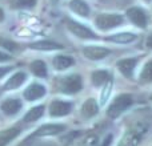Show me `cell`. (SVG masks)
I'll return each instance as SVG.
<instances>
[{
  "label": "cell",
  "mask_w": 152,
  "mask_h": 146,
  "mask_svg": "<svg viewBox=\"0 0 152 146\" xmlns=\"http://www.w3.org/2000/svg\"><path fill=\"white\" fill-rule=\"evenodd\" d=\"M150 132V125L148 122H136L124 133V136L121 137L120 142L118 146H139L142 144V141L144 139V137L147 136V133Z\"/></svg>",
  "instance_id": "1"
},
{
  "label": "cell",
  "mask_w": 152,
  "mask_h": 146,
  "mask_svg": "<svg viewBox=\"0 0 152 146\" xmlns=\"http://www.w3.org/2000/svg\"><path fill=\"white\" fill-rule=\"evenodd\" d=\"M134 102V98H132L131 94L128 93H124V94H120L112 102L111 105L108 106L107 109V116L110 118H116L121 114L123 112H126L129 106L132 105Z\"/></svg>",
  "instance_id": "2"
},
{
  "label": "cell",
  "mask_w": 152,
  "mask_h": 146,
  "mask_svg": "<svg viewBox=\"0 0 152 146\" xmlns=\"http://www.w3.org/2000/svg\"><path fill=\"white\" fill-rule=\"evenodd\" d=\"M124 21V17L118 13H103L99 15L95 20L97 28L103 29V31H108V29L116 28V27L121 25Z\"/></svg>",
  "instance_id": "3"
},
{
  "label": "cell",
  "mask_w": 152,
  "mask_h": 146,
  "mask_svg": "<svg viewBox=\"0 0 152 146\" xmlns=\"http://www.w3.org/2000/svg\"><path fill=\"white\" fill-rule=\"evenodd\" d=\"M83 88V81H81V77L79 74H69L63 77L60 81H59V89L60 92L67 94H74L77 93L79 90H81Z\"/></svg>",
  "instance_id": "4"
},
{
  "label": "cell",
  "mask_w": 152,
  "mask_h": 146,
  "mask_svg": "<svg viewBox=\"0 0 152 146\" xmlns=\"http://www.w3.org/2000/svg\"><path fill=\"white\" fill-rule=\"evenodd\" d=\"M67 27H68V29L76 37H80V39H97V36L95 35L94 31H91L89 28H87L83 24L77 23V21H75V20L67 21Z\"/></svg>",
  "instance_id": "5"
},
{
  "label": "cell",
  "mask_w": 152,
  "mask_h": 146,
  "mask_svg": "<svg viewBox=\"0 0 152 146\" xmlns=\"http://www.w3.org/2000/svg\"><path fill=\"white\" fill-rule=\"evenodd\" d=\"M127 16L128 19L135 24L136 27L139 28H143L144 29L147 27V23H148V17H147V13H145L144 9L139 7H132L127 11Z\"/></svg>",
  "instance_id": "6"
},
{
  "label": "cell",
  "mask_w": 152,
  "mask_h": 146,
  "mask_svg": "<svg viewBox=\"0 0 152 146\" xmlns=\"http://www.w3.org/2000/svg\"><path fill=\"white\" fill-rule=\"evenodd\" d=\"M72 109V104L67 101H53L50 105V114L53 117H61L67 116Z\"/></svg>",
  "instance_id": "7"
},
{
  "label": "cell",
  "mask_w": 152,
  "mask_h": 146,
  "mask_svg": "<svg viewBox=\"0 0 152 146\" xmlns=\"http://www.w3.org/2000/svg\"><path fill=\"white\" fill-rule=\"evenodd\" d=\"M83 53L89 60L97 61V60H103L104 57H107L110 55V51L103 47H86L83 49Z\"/></svg>",
  "instance_id": "8"
},
{
  "label": "cell",
  "mask_w": 152,
  "mask_h": 146,
  "mask_svg": "<svg viewBox=\"0 0 152 146\" xmlns=\"http://www.w3.org/2000/svg\"><path fill=\"white\" fill-rule=\"evenodd\" d=\"M45 94V88L42 84H31L28 88L24 90V98L28 100V101H35V100L42 98Z\"/></svg>",
  "instance_id": "9"
},
{
  "label": "cell",
  "mask_w": 152,
  "mask_h": 146,
  "mask_svg": "<svg viewBox=\"0 0 152 146\" xmlns=\"http://www.w3.org/2000/svg\"><path fill=\"white\" fill-rule=\"evenodd\" d=\"M137 64V59L131 57V59H121L116 63V66L120 71V73H123L126 77H132V73H134L135 68H136Z\"/></svg>",
  "instance_id": "10"
},
{
  "label": "cell",
  "mask_w": 152,
  "mask_h": 146,
  "mask_svg": "<svg viewBox=\"0 0 152 146\" xmlns=\"http://www.w3.org/2000/svg\"><path fill=\"white\" fill-rule=\"evenodd\" d=\"M66 129L64 125H60V124H48V125H43L42 128H39L36 130V133L34 136L37 137H43V136H55V134H59Z\"/></svg>",
  "instance_id": "11"
},
{
  "label": "cell",
  "mask_w": 152,
  "mask_h": 146,
  "mask_svg": "<svg viewBox=\"0 0 152 146\" xmlns=\"http://www.w3.org/2000/svg\"><path fill=\"white\" fill-rule=\"evenodd\" d=\"M27 80V74L24 72H16L15 74H12L7 80V82L4 84L5 90H13V89L19 88L20 85H23V82Z\"/></svg>",
  "instance_id": "12"
},
{
  "label": "cell",
  "mask_w": 152,
  "mask_h": 146,
  "mask_svg": "<svg viewBox=\"0 0 152 146\" xmlns=\"http://www.w3.org/2000/svg\"><path fill=\"white\" fill-rule=\"evenodd\" d=\"M69 8H71L75 13L83 16V17H87V16L89 15V12H91L88 4H87L84 0H71V1H69Z\"/></svg>",
  "instance_id": "13"
},
{
  "label": "cell",
  "mask_w": 152,
  "mask_h": 146,
  "mask_svg": "<svg viewBox=\"0 0 152 146\" xmlns=\"http://www.w3.org/2000/svg\"><path fill=\"white\" fill-rule=\"evenodd\" d=\"M19 134H20V129H18V128H11V129L1 130L0 132V146H7Z\"/></svg>",
  "instance_id": "14"
},
{
  "label": "cell",
  "mask_w": 152,
  "mask_h": 146,
  "mask_svg": "<svg viewBox=\"0 0 152 146\" xmlns=\"http://www.w3.org/2000/svg\"><path fill=\"white\" fill-rule=\"evenodd\" d=\"M97 110H99L97 102L95 101L94 98H88L83 104V106H81V114H83V117H86V118H91L96 114Z\"/></svg>",
  "instance_id": "15"
},
{
  "label": "cell",
  "mask_w": 152,
  "mask_h": 146,
  "mask_svg": "<svg viewBox=\"0 0 152 146\" xmlns=\"http://www.w3.org/2000/svg\"><path fill=\"white\" fill-rule=\"evenodd\" d=\"M21 108V102L16 98H11V100H7L1 104V110L8 116H12V114H16V113L20 110Z\"/></svg>",
  "instance_id": "16"
},
{
  "label": "cell",
  "mask_w": 152,
  "mask_h": 146,
  "mask_svg": "<svg viewBox=\"0 0 152 146\" xmlns=\"http://www.w3.org/2000/svg\"><path fill=\"white\" fill-rule=\"evenodd\" d=\"M107 40L108 41L119 43V44H128V43H132L134 40H136V35L129 33V32H120V33H116L107 37Z\"/></svg>",
  "instance_id": "17"
},
{
  "label": "cell",
  "mask_w": 152,
  "mask_h": 146,
  "mask_svg": "<svg viewBox=\"0 0 152 146\" xmlns=\"http://www.w3.org/2000/svg\"><path fill=\"white\" fill-rule=\"evenodd\" d=\"M29 48L32 49H37V51H56V49H63V45L58 44V43L53 41H37V43H32L29 45Z\"/></svg>",
  "instance_id": "18"
},
{
  "label": "cell",
  "mask_w": 152,
  "mask_h": 146,
  "mask_svg": "<svg viewBox=\"0 0 152 146\" xmlns=\"http://www.w3.org/2000/svg\"><path fill=\"white\" fill-rule=\"evenodd\" d=\"M53 66H55V69H58V71H64V69L69 68V66L74 64V59L69 57V56H56L55 59H53Z\"/></svg>",
  "instance_id": "19"
},
{
  "label": "cell",
  "mask_w": 152,
  "mask_h": 146,
  "mask_svg": "<svg viewBox=\"0 0 152 146\" xmlns=\"http://www.w3.org/2000/svg\"><path fill=\"white\" fill-rule=\"evenodd\" d=\"M110 73L107 71H103V69H99V71H95L91 76V80H92V84L95 86H100L103 84H105L108 80H110Z\"/></svg>",
  "instance_id": "20"
},
{
  "label": "cell",
  "mask_w": 152,
  "mask_h": 146,
  "mask_svg": "<svg viewBox=\"0 0 152 146\" xmlns=\"http://www.w3.org/2000/svg\"><path fill=\"white\" fill-rule=\"evenodd\" d=\"M43 113H44V106H43V105L35 106L24 116V121H26V122H34V121L39 120V118L42 117Z\"/></svg>",
  "instance_id": "21"
},
{
  "label": "cell",
  "mask_w": 152,
  "mask_h": 146,
  "mask_svg": "<svg viewBox=\"0 0 152 146\" xmlns=\"http://www.w3.org/2000/svg\"><path fill=\"white\" fill-rule=\"evenodd\" d=\"M31 71L34 74H36L37 77H45L47 76V66L45 63L42 60H36L31 64Z\"/></svg>",
  "instance_id": "22"
},
{
  "label": "cell",
  "mask_w": 152,
  "mask_h": 146,
  "mask_svg": "<svg viewBox=\"0 0 152 146\" xmlns=\"http://www.w3.org/2000/svg\"><path fill=\"white\" fill-rule=\"evenodd\" d=\"M140 81L142 82H152V61L145 63V65L143 66L142 72H140Z\"/></svg>",
  "instance_id": "23"
},
{
  "label": "cell",
  "mask_w": 152,
  "mask_h": 146,
  "mask_svg": "<svg viewBox=\"0 0 152 146\" xmlns=\"http://www.w3.org/2000/svg\"><path fill=\"white\" fill-rule=\"evenodd\" d=\"M111 88H112V78H110V80L105 82L104 90H103V94H102V101H100V104H102V105L107 101L108 96H110V93H111Z\"/></svg>",
  "instance_id": "24"
},
{
  "label": "cell",
  "mask_w": 152,
  "mask_h": 146,
  "mask_svg": "<svg viewBox=\"0 0 152 146\" xmlns=\"http://www.w3.org/2000/svg\"><path fill=\"white\" fill-rule=\"evenodd\" d=\"M36 4V0H15V5L18 8H32Z\"/></svg>",
  "instance_id": "25"
},
{
  "label": "cell",
  "mask_w": 152,
  "mask_h": 146,
  "mask_svg": "<svg viewBox=\"0 0 152 146\" xmlns=\"http://www.w3.org/2000/svg\"><path fill=\"white\" fill-rule=\"evenodd\" d=\"M0 45H1V47H4V48H7V49H10V51H16L19 48L16 43L11 41V40L1 39V37H0Z\"/></svg>",
  "instance_id": "26"
},
{
  "label": "cell",
  "mask_w": 152,
  "mask_h": 146,
  "mask_svg": "<svg viewBox=\"0 0 152 146\" xmlns=\"http://www.w3.org/2000/svg\"><path fill=\"white\" fill-rule=\"evenodd\" d=\"M10 60H11V56L0 51V63H4V61H10Z\"/></svg>",
  "instance_id": "27"
},
{
  "label": "cell",
  "mask_w": 152,
  "mask_h": 146,
  "mask_svg": "<svg viewBox=\"0 0 152 146\" xmlns=\"http://www.w3.org/2000/svg\"><path fill=\"white\" fill-rule=\"evenodd\" d=\"M10 71H11V66H5V68L0 66V78H1L4 74H7V73L10 72Z\"/></svg>",
  "instance_id": "28"
},
{
  "label": "cell",
  "mask_w": 152,
  "mask_h": 146,
  "mask_svg": "<svg viewBox=\"0 0 152 146\" xmlns=\"http://www.w3.org/2000/svg\"><path fill=\"white\" fill-rule=\"evenodd\" d=\"M111 139H112V136H111V134H110V136H107V137H105V138H104V141H103V144L100 145V146H108V145H110V142H111Z\"/></svg>",
  "instance_id": "29"
},
{
  "label": "cell",
  "mask_w": 152,
  "mask_h": 146,
  "mask_svg": "<svg viewBox=\"0 0 152 146\" xmlns=\"http://www.w3.org/2000/svg\"><path fill=\"white\" fill-rule=\"evenodd\" d=\"M147 47L152 49V35H150V36H148V39H147Z\"/></svg>",
  "instance_id": "30"
},
{
  "label": "cell",
  "mask_w": 152,
  "mask_h": 146,
  "mask_svg": "<svg viewBox=\"0 0 152 146\" xmlns=\"http://www.w3.org/2000/svg\"><path fill=\"white\" fill-rule=\"evenodd\" d=\"M4 20V12H3V9L0 8V21Z\"/></svg>",
  "instance_id": "31"
},
{
  "label": "cell",
  "mask_w": 152,
  "mask_h": 146,
  "mask_svg": "<svg viewBox=\"0 0 152 146\" xmlns=\"http://www.w3.org/2000/svg\"><path fill=\"white\" fill-rule=\"evenodd\" d=\"M51 1H52V3H56V1H58V0H51Z\"/></svg>",
  "instance_id": "32"
},
{
  "label": "cell",
  "mask_w": 152,
  "mask_h": 146,
  "mask_svg": "<svg viewBox=\"0 0 152 146\" xmlns=\"http://www.w3.org/2000/svg\"><path fill=\"white\" fill-rule=\"evenodd\" d=\"M145 1H147V3H151V1H152V0H145Z\"/></svg>",
  "instance_id": "33"
},
{
  "label": "cell",
  "mask_w": 152,
  "mask_h": 146,
  "mask_svg": "<svg viewBox=\"0 0 152 146\" xmlns=\"http://www.w3.org/2000/svg\"><path fill=\"white\" fill-rule=\"evenodd\" d=\"M150 98H151V101H152V94H151V96H150Z\"/></svg>",
  "instance_id": "34"
}]
</instances>
